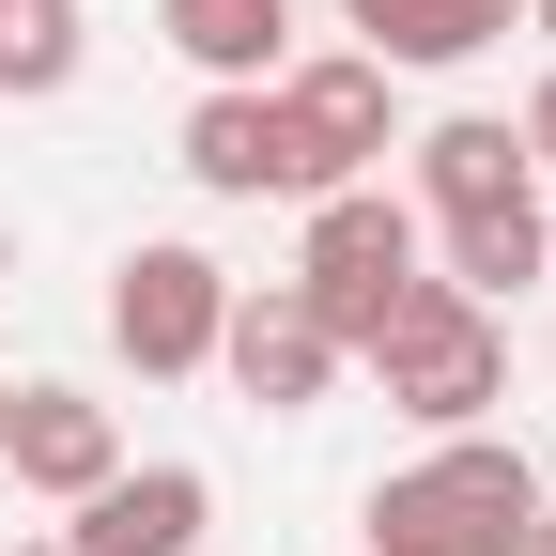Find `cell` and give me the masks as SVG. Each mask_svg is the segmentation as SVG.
<instances>
[{"instance_id":"obj_1","label":"cell","mask_w":556,"mask_h":556,"mask_svg":"<svg viewBox=\"0 0 556 556\" xmlns=\"http://www.w3.org/2000/svg\"><path fill=\"white\" fill-rule=\"evenodd\" d=\"M371 556H526V526H541V464L510 448V433H433L417 464H387L371 479Z\"/></svg>"},{"instance_id":"obj_2","label":"cell","mask_w":556,"mask_h":556,"mask_svg":"<svg viewBox=\"0 0 556 556\" xmlns=\"http://www.w3.org/2000/svg\"><path fill=\"white\" fill-rule=\"evenodd\" d=\"M294 294L325 309L340 356H371V340L402 325V294H417V201L402 186H325L309 201V248H294Z\"/></svg>"},{"instance_id":"obj_3","label":"cell","mask_w":556,"mask_h":556,"mask_svg":"<svg viewBox=\"0 0 556 556\" xmlns=\"http://www.w3.org/2000/svg\"><path fill=\"white\" fill-rule=\"evenodd\" d=\"M371 371H387V402L417 417V433H495V402H510V325L479 309V294H448V278H417L402 325L371 340Z\"/></svg>"},{"instance_id":"obj_4","label":"cell","mask_w":556,"mask_h":556,"mask_svg":"<svg viewBox=\"0 0 556 556\" xmlns=\"http://www.w3.org/2000/svg\"><path fill=\"white\" fill-rule=\"evenodd\" d=\"M217 325H232V263L217 248H186V232H155V248H124L109 263V356L124 371H217Z\"/></svg>"},{"instance_id":"obj_5","label":"cell","mask_w":556,"mask_h":556,"mask_svg":"<svg viewBox=\"0 0 556 556\" xmlns=\"http://www.w3.org/2000/svg\"><path fill=\"white\" fill-rule=\"evenodd\" d=\"M170 155H186L201 201H325V155H309V124L278 109V78L263 93H201Z\"/></svg>"},{"instance_id":"obj_6","label":"cell","mask_w":556,"mask_h":556,"mask_svg":"<svg viewBox=\"0 0 556 556\" xmlns=\"http://www.w3.org/2000/svg\"><path fill=\"white\" fill-rule=\"evenodd\" d=\"M217 371H232V402L248 417H309L340 371V340H325V309L294 294V278H232V325H217Z\"/></svg>"},{"instance_id":"obj_7","label":"cell","mask_w":556,"mask_h":556,"mask_svg":"<svg viewBox=\"0 0 556 556\" xmlns=\"http://www.w3.org/2000/svg\"><path fill=\"white\" fill-rule=\"evenodd\" d=\"M278 109L309 124V155H325V186H371V170L402 155V93H387V62H371V47H325V62H278Z\"/></svg>"},{"instance_id":"obj_8","label":"cell","mask_w":556,"mask_h":556,"mask_svg":"<svg viewBox=\"0 0 556 556\" xmlns=\"http://www.w3.org/2000/svg\"><path fill=\"white\" fill-rule=\"evenodd\" d=\"M201 526H217L201 464H109L78 495V526H62V556H201Z\"/></svg>"},{"instance_id":"obj_9","label":"cell","mask_w":556,"mask_h":556,"mask_svg":"<svg viewBox=\"0 0 556 556\" xmlns=\"http://www.w3.org/2000/svg\"><path fill=\"white\" fill-rule=\"evenodd\" d=\"M0 464H16V495L78 510L93 479L124 464V433H109V402H93V387H16V417H0Z\"/></svg>"},{"instance_id":"obj_10","label":"cell","mask_w":556,"mask_h":556,"mask_svg":"<svg viewBox=\"0 0 556 556\" xmlns=\"http://www.w3.org/2000/svg\"><path fill=\"white\" fill-rule=\"evenodd\" d=\"M340 31H356L387 78H448V62L526 31V0H340Z\"/></svg>"},{"instance_id":"obj_11","label":"cell","mask_w":556,"mask_h":556,"mask_svg":"<svg viewBox=\"0 0 556 556\" xmlns=\"http://www.w3.org/2000/svg\"><path fill=\"white\" fill-rule=\"evenodd\" d=\"M402 155H417V217H495V201H526V139H510L495 109H448V124H417Z\"/></svg>"},{"instance_id":"obj_12","label":"cell","mask_w":556,"mask_h":556,"mask_svg":"<svg viewBox=\"0 0 556 556\" xmlns=\"http://www.w3.org/2000/svg\"><path fill=\"white\" fill-rule=\"evenodd\" d=\"M155 31L201 62V93H263L294 62V0H155Z\"/></svg>"},{"instance_id":"obj_13","label":"cell","mask_w":556,"mask_h":556,"mask_svg":"<svg viewBox=\"0 0 556 556\" xmlns=\"http://www.w3.org/2000/svg\"><path fill=\"white\" fill-rule=\"evenodd\" d=\"M433 248H448V294H526V278L556 263V232H541V201H495V217H433Z\"/></svg>"},{"instance_id":"obj_14","label":"cell","mask_w":556,"mask_h":556,"mask_svg":"<svg viewBox=\"0 0 556 556\" xmlns=\"http://www.w3.org/2000/svg\"><path fill=\"white\" fill-rule=\"evenodd\" d=\"M78 62H93L78 0H16V16H0V93H78Z\"/></svg>"},{"instance_id":"obj_15","label":"cell","mask_w":556,"mask_h":556,"mask_svg":"<svg viewBox=\"0 0 556 556\" xmlns=\"http://www.w3.org/2000/svg\"><path fill=\"white\" fill-rule=\"evenodd\" d=\"M510 139H526V170H556V78H541V93L510 109Z\"/></svg>"},{"instance_id":"obj_16","label":"cell","mask_w":556,"mask_h":556,"mask_svg":"<svg viewBox=\"0 0 556 556\" xmlns=\"http://www.w3.org/2000/svg\"><path fill=\"white\" fill-rule=\"evenodd\" d=\"M526 556H556V495H541V526H526Z\"/></svg>"},{"instance_id":"obj_17","label":"cell","mask_w":556,"mask_h":556,"mask_svg":"<svg viewBox=\"0 0 556 556\" xmlns=\"http://www.w3.org/2000/svg\"><path fill=\"white\" fill-rule=\"evenodd\" d=\"M0 294H16V232H0Z\"/></svg>"},{"instance_id":"obj_18","label":"cell","mask_w":556,"mask_h":556,"mask_svg":"<svg viewBox=\"0 0 556 556\" xmlns=\"http://www.w3.org/2000/svg\"><path fill=\"white\" fill-rule=\"evenodd\" d=\"M526 31H556V0H526Z\"/></svg>"},{"instance_id":"obj_19","label":"cell","mask_w":556,"mask_h":556,"mask_svg":"<svg viewBox=\"0 0 556 556\" xmlns=\"http://www.w3.org/2000/svg\"><path fill=\"white\" fill-rule=\"evenodd\" d=\"M0 556H62V541H0Z\"/></svg>"},{"instance_id":"obj_20","label":"cell","mask_w":556,"mask_h":556,"mask_svg":"<svg viewBox=\"0 0 556 556\" xmlns=\"http://www.w3.org/2000/svg\"><path fill=\"white\" fill-rule=\"evenodd\" d=\"M0 417H16V371H0Z\"/></svg>"},{"instance_id":"obj_21","label":"cell","mask_w":556,"mask_h":556,"mask_svg":"<svg viewBox=\"0 0 556 556\" xmlns=\"http://www.w3.org/2000/svg\"><path fill=\"white\" fill-rule=\"evenodd\" d=\"M0 16H16V0H0Z\"/></svg>"},{"instance_id":"obj_22","label":"cell","mask_w":556,"mask_h":556,"mask_svg":"<svg viewBox=\"0 0 556 556\" xmlns=\"http://www.w3.org/2000/svg\"><path fill=\"white\" fill-rule=\"evenodd\" d=\"M541 232H556V217H541Z\"/></svg>"}]
</instances>
